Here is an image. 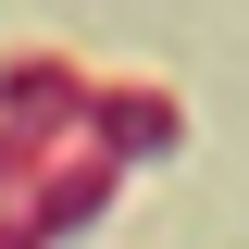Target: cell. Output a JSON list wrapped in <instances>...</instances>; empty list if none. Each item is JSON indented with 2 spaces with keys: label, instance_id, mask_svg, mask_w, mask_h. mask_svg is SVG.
Here are the masks:
<instances>
[{
  "label": "cell",
  "instance_id": "6da1fadb",
  "mask_svg": "<svg viewBox=\"0 0 249 249\" xmlns=\"http://www.w3.org/2000/svg\"><path fill=\"white\" fill-rule=\"evenodd\" d=\"M175 88H100L88 100V137H100V150H112V162H162V150H175Z\"/></svg>",
  "mask_w": 249,
  "mask_h": 249
},
{
  "label": "cell",
  "instance_id": "7a4b0ae2",
  "mask_svg": "<svg viewBox=\"0 0 249 249\" xmlns=\"http://www.w3.org/2000/svg\"><path fill=\"white\" fill-rule=\"evenodd\" d=\"M0 249H37V224H0Z\"/></svg>",
  "mask_w": 249,
  "mask_h": 249
}]
</instances>
